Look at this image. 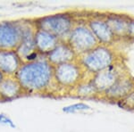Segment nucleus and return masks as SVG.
Instances as JSON below:
<instances>
[{"label":"nucleus","instance_id":"obj_1","mask_svg":"<svg viewBox=\"0 0 134 132\" xmlns=\"http://www.w3.org/2000/svg\"><path fill=\"white\" fill-rule=\"evenodd\" d=\"M14 77L24 93H46L54 88V66L46 56L35 61L23 62Z\"/></svg>","mask_w":134,"mask_h":132},{"label":"nucleus","instance_id":"obj_2","mask_svg":"<svg viewBox=\"0 0 134 132\" xmlns=\"http://www.w3.org/2000/svg\"><path fill=\"white\" fill-rule=\"evenodd\" d=\"M77 62L90 78L119 62L118 55L110 46L98 45L90 51L78 56Z\"/></svg>","mask_w":134,"mask_h":132},{"label":"nucleus","instance_id":"obj_3","mask_svg":"<svg viewBox=\"0 0 134 132\" xmlns=\"http://www.w3.org/2000/svg\"><path fill=\"white\" fill-rule=\"evenodd\" d=\"M32 21L37 30L49 32L60 40H66L78 19L72 13L65 12L40 17Z\"/></svg>","mask_w":134,"mask_h":132},{"label":"nucleus","instance_id":"obj_4","mask_svg":"<svg viewBox=\"0 0 134 132\" xmlns=\"http://www.w3.org/2000/svg\"><path fill=\"white\" fill-rule=\"evenodd\" d=\"M85 77L86 73L77 60L54 66V86L57 89L72 92Z\"/></svg>","mask_w":134,"mask_h":132},{"label":"nucleus","instance_id":"obj_5","mask_svg":"<svg viewBox=\"0 0 134 132\" xmlns=\"http://www.w3.org/2000/svg\"><path fill=\"white\" fill-rule=\"evenodd\" d=\"M66 41L77 56L87 53L99 45L86 21H77Z\"/></svg>","mask_w":134,"mask_h":132},{"label":"nucleus","instance_id":"obj_6","mask_svg":"<svg viewBox=\"0 0 134 132\" xmlns=\"http://www.w3.org/2000/svg\"><path fill=\"white\" fill-rule=\"evenodd\" d=\"M35 31L36 28L34 26L33 21L23 20L21 42L15 49L23 62L35 61L40 56V54L37 52L35 46Z\"/></svg>","mask_w":134,"mask_h":132},{"label":"nucleus","instance_id":"obj_7","mask_svg":"<svg viewBox=\"0 0 134 132\" xmlns=\"http://www.w3.org/2000/svg\"><path fill=\"white\" fill-rule=\"evenodd\" d=\"M23 20L0 22V50H15L21 42Z\"/></svg>","mask_w":134,"mask_h":132},{"label":"nucleus","instance_id":"obj_8","mask_svg":"<svg viewBox=\"0 0 134 132\" xmlns=\"http://www.w3.org/2000/svg\"><path fill=\"white\" fill-rule=\"evenodd\" d=\"M126 70L120 61L90 78L99 95H102L115 83L122 76L126 74Z\"/></svg>","mask_w":134,"mask_h":132},{"label":"nucleus","instance_id":"obj_9","mask_svg":"<svg viewBox=\"0 0 134 132\" xmlns=\"http://www.w3.org/2000/svg\"><path fill=\"white\" fill-rule=\"evenodd\" d=\"M86 22L99 45L112 47L117 40L105 21V15H92L86 20Z\"/></svg>","mask_w":134,"mask_h":132},{"label":"nucleus","instance_id":"obj_10","mask_svg":"<svg viewBox=\"0 0 134 132\" xmlns=\"http://www.w3.org/2000/svg\"><path fill=\"white\" fill-rule=\"evenodd\" d=\"M134 90V79L127 72L122 76L102 96L109 101L120 102Z\"/></svg>","mask_w":134,"mask_h":132},{"label":"nucleus","instance_id":"obj_11","mask_svg":"<svg viewBox=\"0 0 134 132\" xmlns=\"http://www.w3.org/2000/svg\"><path fill=\"white\" fill-rule=\"evenodd\" d=\"M46 57L52 65L57 66L65 62L76 61L78 56L66 40H61Z\"/></svg>","mask_w":134,"mask_h":132},{"label":"nucleus","instance_id":"obj_12","mask_svg":"<svg viewBox=\"0 0 134 132\" xmlns=\"http://www.w3.org/2000/svg\"><path fill=\"white\" fill-rule=\"evenodd\" d=\"M23 62L16 50H0V71L5 76H14Z\"/></svg>","mask_w":134,"mask_h":132},{"label":"nucleus","instance_id":"obj_13","mask_svg":"<svg viewBox=\"0 0 134 132\" xmlns=\"http://www.w3.org/2000/svg\"><path fill=\"white\" fill-rule=\"evenodd\" d=\"M34 39L37 52L43 56H47L61 41L53 34L37 29L34 35Z\"/></svg>","mask_w":134,"mask_h":132},{"label":"nucleus","instance_id":"obj_14","mask_svg":"<svg viewBox=\"0 0 134 132\" xmlns=\"http://www.w3.org/2000/svg\"><path fill=\"white\" fill-rule=\"evenodd\" d=\"M23 94L24 92L14 76H5L0 83V100H13Z\"/></svg>","mask_w":134,"mask_h":132},{"label":"nucleus","instance_id":"obj_15","mask_svg":"<svg viewBox=\"0 0 134 132\" xmlns=\"http://www.w3.org/2000/svg\"><path fill=\"white\" fill-rule=\"evenodd\" d=\"M105 18L117 39L127 38L128 26L131 20L129 16L120 14H108L105 15Z\"/></svg>","mask_w":134,"mask_h":132},{"label":"nucleus","instance_id":"obj_16","mask_svg":"<svg viewBox=\"0 0 134 132\" xmlns=\"http://www.w3.org/2000/svg\"><path fill=\"white\" fill-rule=\"evenodd\" d=\"M73 94L76 95L79 97L82 98H90V97H94L99 96L97 88H95L94 84L88 78V79H83L81 82H80L78 85L75 87L72 91Z\"/></svg>","mask_w":134,"mask_h":132},{"label":"nucleus","instance_id":"obj_17","mask_svg":"<svg viewBox=\"0 0 134 132\" xmlns=\"http://www.w3.org/2000/svg\"><path fill=\"white\" fill-rule=\"evenodd\" d=\"M90 110H91V106L86 103H82V102L66 105V106H64L62 108V111L64 113L67 114L76 113V112H87V111H90Z\"/></svg>","mask_w":134,"mask_h":132},{"label":"nucleus","instance_id":"obj_18","mask_svg":"<svg viewBox=\"0 0 134 132\" xmlns=\"http://www.w3.org/2000/svg\"><path fill=\"white\" fill-rule=\"evenodd\" d=\"M118 105L124 107V109L134 110V90L129 96H127L124 99L118 102Z\"/></svg>","mask_w":134,"mask_h":132},{"label":"nucleus","instance_id":"obj_19","mask_svg":"<svg viewBox=\"0 0 134 132\" xmlns=\"http://www.w3.org/2000/svg\"><path fill=\"white\" fill-rule=\"evenodd\" d=\"M0 125L7 126L11 129H15L16 125L14 122V120L10 118L9 115H7L5 112H0Z\"/></svg>","mask_w":134,"mask_h":132},{"label":"nucleus","instance_id":"obj_20","mask_svg":"<svg viewBox=\"0 0 134 132\" xmlns=\"http://www.w3.org/2000/svg\"><path fill=\"white\" fill-rule=\"evenodd\" d=\"M127 38H132L134 39V19L130 20L128 26V32H127Z\"/></svg>","mask_w":134,"mask_h":132},{"label":"nucleus","instance_id":"obj_21","mask_svg":"<svg viewBox=\"0 0 134 132\" xmlns=\"http://www.w3.org/2000/svg\"><path fill=\"white\" fill-rule=\"evenodd\" d=\"M5 75H4L3 73L1 72V71H0V83H1V82L3 81V79H5Z\"/></svg>","mask_w":134,"mask_h":132}]
</instances>
